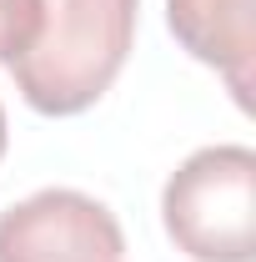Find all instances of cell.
I'll return each mask as SVG.
<instances>
[{"mask_svg":"<svg viewBox=\"0 0 256 262\" xmlns=\"http://www.w3.org/2000/svg\"><path fill=\"white\" fill-rule=\"evenodd\" d=\"M161 222L176 252L191 262H251L256 257V151L201 146L161 187Z\"/></svg>","mask_w":256,"mask_h":262,"instance_id":"obj_2","label":"cell"},{"mask_svg":"<svg viewBox=\"0 0 256 262\" xmlns=\"http://www.w3.org/2000/svg\"><path fill=\"white\" fill-rule=\"evenodd\" d=\"M136 15L141 0H61L56 10H45L31 51L10 61L25 106L40 116L91 111L136 46Z\"/></svg>","mask_w":256,"mask_h":262,"instance_id":"obj_1","label":"cell"},{"mask_svg":"<svg viewBox=\"0 0 256 262\" xmlns=\"http://www.w3.org/2000/svg\"><path fill=\"white\" fill-rule=\"evenodd\" d=\"M45 0H0V66L20 61L45 26Z\"/></svg>","mask_w":256,"mask_h":262,"instance_id":"obj_5","label":"cell"},{"mask_svg":"<svg viewBox=\"0 0 256 262\" xmlns=\"http://www.w3.org/2000/svg\"><path fill=\"white\" fill-rule=\"evenodd\" d=\"M5 136H10V131H5V106H0V157H5Z\"/></svg>","mask_w":256,"mask_h":262,"instance_id":"obj_6","label":"cell"},{"mask_svg":"<svg viewBox=\"0 0 256 262\" xmlns=\"http://www.w3.org/2000/svg\"><path fill=\"white\" fill-rule=\"evenodd\" d=\"M166 26L201 66L221 71L236 106H251L256 0H166Z\"/></svg>","mask_w":256,"mask_h":262,"instance_id":"obj_4","label":"cell"},{"mask_svg":"<svg viewBox=\"0 0 256 262\" xmlns=\"http://www.w3.org/2000/svg\"><path fill=\"white\" fill-rule=\"evenodd\" d=\"M116 212L75 187H45L0 212V262H121Z\"/></svg>","mask_w":256,"mask_h":262,"instance_id":"obj_3","label":"cell"}]
</instances>
